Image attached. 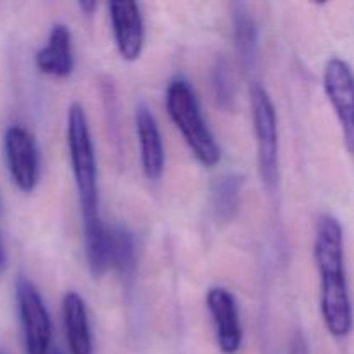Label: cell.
I'll list each match as a JSON object with an SVG mask.
<instances>
[{
	"instance_id": "1",
	"label": "cell",
	"mask_w": 354,
	"mask_h": 354,
	"mask_svg": "<svg viewBox=\"0 0 354 354\" xmlns=\"http://www.w3.org/2000/svg\"><path fill=\"white\" fill-rule=\"evenodd\" d=\"M313 252L320 273V310L325 327L334 337H348L354 315L346 279L344 232L341 221L332 214L318 218Z\"/></svg>"
},
{
	"instance_id": "2",
	"label": "cell",
	"mask_w": 354,
	"mask_h": 354,
	"mask_svg": "<svg viewBox=\"0 0 354 354\" xmlns=\"http://www.w3.org/2000/svg\"><path fill=\"white\" fill-rule=\"evenodd\" d=\"M166 109L197 161L206 168L216 166L221 158L220 147L204 121L199 100L187 80L175 78L169 83L166 88Z\"/></svg>"
},
{
	"instance_id": "3",
	"label": "cell",
	"mask_w": 354,
	"mask_h": 354,
	"mask_svg": "<svg viewBox=\"0 0 354 354\" xmlns=\"http://www.w3.org/2000/svg\"><path fill=\"white\" fill-rule=\"evenodd\" d=\"M68 147L83 221L99 218V183H97L95 151H93L85 109L78 102L71 104L68 111Z\"/></svg>"
},
{
	"instance_id": "4",
	"label": "cell",
	"mask_w": 354,
	"mask_h": 354,
	"mask_svg": "<svg viewBox=\"0 0 354 354\" xmlns=\"http://www.w3.org/2000/svg\"><path fill=\"white\" fill-rule=\"evenodd\" d=\"M251 107L259 175L263 183L272 189L279 180V121L270 93L261 83L251 86Z\"/></svg>"
},
{
	"instance_id": "5",
	"label": "cell",
	"mask_w": 354,
	"mask_h": 354,
	"mask_svg": "<svg viewBox=\"0 0 354 354\" xmlns=\"http://www.w3.org/2000/svg\"><path fill=\"white\" fill-rule=\"evenodd\" d=\"M16 299L23 325L26 354H50L52 322L40 292L31 280L19 277L16 282Z\"/></svg>"
},
{
	"instance_id": "6",
	"label": "cell",
	"mask_w": 354,
	"mask_h": 354,
	"mask_svg": "<svg viewBox=\"0 0 354 354\" xmlns=\"http://www.w3.org/2000/svg\"><path fill=\"white\" fill-rule=\"evenodd\" d=\"M324 88L341 124L346 149L354 154V73L344 59H328Z\"/></svg>"
},
{
	"instance_id": "7",
	"label": "cell",
	"mask_w": 354,
	"mask_h": 354,
	"mask_svg": "<svg viewBox=\"0 0 354 354\" xmlns=\"http://www.w3.org/2000/svg\"><path fill=\"white\" fill-rule=\"evenodd\" d=\"M7 166L17 189L23 192H33L38 183V147L33 133L19 124L7 128L3 137Z\"/></svg>"
},
{
	"instance_id": "8",
	"label": "cell",
	"mask_w": 354,
	"mask_h": 354,
	"mask_svg": "<svg viewBox=\"0 0 354 354\" xmlns=\"http://www.w3.org/2000/svg\"><path fill=\"white\" fill-rule=\"evenodd\" d=\"M109 16L120 55L128 62L137 61L145 38L140 6L131 0H116L109 3Z\"/></svg>"
},
{
	"instance_id": "9",
	"label": "cell",
	"mask_w": 354,
	"mask_h": 354,
	"mask_svg": "<svg viewBox=\"0 0 354 354\" xmlns=\"http://www.w3.org/2000/svg\"><path fill=\"white\" fill-rule=\"evenodd\" d=\"M206 304L213 318L220 351L237 354L242 346V327L235 297L223 287H213L207 290Z\"/></svg>"
},
{
	"instance_id": "10",
	"label": "cell",
	"mask_w": 354,
	"mask_h": 354,
	"mask_svg": "<svg viewBox=\"0 0 354 354\" xmlns=\"http://www.w3.org/2000/svg\"><path fill=\"white\" fill-rule=\"evenodd\" d=\"M138 144H140L142 168L149 180H159L165 171V145L158 121L145 104H138L135 111Z\"/></svg>"
},
{
	"instance_id": "11",
	"label": "cell",
	"mask_w": 354,
	"mask_h": 354,
	"mask_svg": "<svg viewBox=\"0 0 354 354\" xmlns=\"http://www.w3.org/2000/svg\"><path fill=\"white\" fill-rule=\"evenodd\" d=\"M37 68L41 73L57 78H66L73 73L75 59H73L71 31L66 24L57 23L52 26L47 44L35 55Z\"/></svg>"
},
{
	"instance_id": "12",
	"label": "cell",
	"mask_w": 354,
	"mask_h": 354,
	"mask_svg": "<svg viewBox=\"0 0 354 354\" xmlns=\"http://www.w3.org/2000/svg\"><path fill=\"white\" fill-rule=\"evenodd\" d=\"M62 320H64L69 353L93 354L92 332H90L85 301L75 290H69L62 297Z\"/></svg>"
},
{
	"instance_id": "13",
	"label": "cell",
	"mask_w": 354,
	"mask_h": 354,
	"mask_svg": "<svg viewBox=\"0 0 354 354\" xmlns=\"http://www.w3.org/2000/svg\"><path fill=\"white\" fill-rule=\"evenodd\" d=\"M83 230H85V252L88 270L93 279H99L111 268L109 228H106L99 216L83 221Z\"/></svg>"
},
{
	"instance_id": "14",
	"label": "cell",
	"mask_w": 354,
	"mask_h": 354,
	"mask_svg": "<svg viewBox=\"0 0 354 354\" xmlns=\"http://www.w3.org/2000/svg\"><path fill=\"white\" fill-rule=\"evenodd\" d=\"M232 23H234V41L245 68L251 69L258 57V24L245 3L232 6Z\"/></svg>"
},
{
	"instance_id": "15",
	"label": "cell",
	"mask_w": 354,
	"mask_h": 354,
	"mask_svg": "<svg viewBox=\"0 0 354 354\" xmlns=\"http://www.w3.org/2000/svg\"><path fill=\"white\" fill-rule=\"evenodd\" d=\"M111 266L120 273L123 280H131L137 268V244L135 235L124 225L109 228Z\"/></svg>"
},
{
	"instance_id": "16",
	"label": "cell",
	"mask_w": 354,
	"mask_h": 354,
	"mask_svg": "<svg viewBox=\"0 0 354 354\" xmlns=\"http://www.w3.org/2000/svg\"><path fill=\"white\" fill-rule=\"evenodd\" d=\"M244 178L237 173H227L213 187V207L218 220L228 221L237 211L241 203Z\"/></svg>"
},
{
	"instance_id": "17",
	"label": "cell",
	"mask_w": 354,
	"mask_h": 354,
	"mask_svg": "<svg viewBox=\"0 0 354 354\" xmlns=\"http://www.w3.org/2000/svg\"><path fill=\"white\" fill-rule=\"evenodd\" d=\"M228 69H230L228 68V62L225 59H218L213 68V90L218 106L230 111L232 106H234L235 88Z\"/></svg>"
},
{
	"instance_id": "18",
	"label": "cell",
	"mask_w": 354,
	"mask_h": 354,
	"mask_svg": "<svg viewBox=\"0 0 354 354\" xmlns=\"http://www.w3.org/2000/svg\"><path fill=\"white\" fill-rule=\"evenodd\" d=\"M290 354H310V349H308L306 341L301 334H297L296 337L292 339V346H290Z\"/></svg>"
},
{
	"instance_id": "19",
	"label": "cell",
	"mask_w": 354,
	"mask_h": 354,
	"mask_svg": "<svg viewBox=\"0 0 354 354\" xmlns=\"http://www.w3.org/2000/svg\"><path fill=\"white\" fill-rule=\"evenodd\" d=\"M7 268V252H6V245H3L2 241V234H0V273Z\"/></svg>"
},
{
	"instance_id": "20",
	"label": "cell",
	"mask_w": 354,
	"mask_h": 354,
	"mask_svg": "<svg viewBox=\"0 0 354 354\" xmlns=\"http://www.w3.org/2000/svg\"><path fill=\"white\" fill-rule=\"evenodd\" d=\"M78 7L86 14V16H92L93 10L97 9V2H80Z\"/></svg>"
},
{
	"instance_id": "21",
	"label": "cell",
	"mask_w": 354,
	"mask_h": 354,
	"mask_svg": "<svg viewBox=\"0 0 354 354\" xmlns=\"http://www.w3.org/2000/svg\"><path fill=\"white\" fill-rule=\"evenodd\" d=\"M52 354H62V353H61V351H54Z\"/></svg>"
}]
</instances>
